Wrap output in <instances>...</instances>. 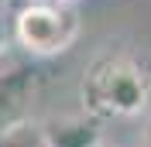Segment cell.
<instances>
[{
  "label": "cell",
  "mask_w": 151,
  "mask_h": 147,
  "mask_svg": "<svg viewBox=\"0 0 151 147\" xmlns=\"http://www.w3.org/2000/svg\"><path fill=\"white\" fill-rule=\"evenodd\" d=\"M38 92V72L28 65H17L10 72H0V137L31 123V103Z\"/></svg>",
  "instance_id": "obj_3"
},
{
  "label": "cell",
  "mask_w": 151,
  "mask_h": 147,
  "mask_svg": "<svg viewBox=\"0 0 151 147\" xmlns=\"http://www.w3.org/2000/svg\"><path fill=\"white\" fill-rule=\"evenodd\" d=\"M55 4H65V7H69V4H76V0H55Z\"/></svg>",
  "instance_id": "obj_8"
},
{
  "label": "cell",
  "mask_w": 151,
  "mask_h": 147,
  "mask_svg": "<svg viewBox=\"0 0 151 147\" xmlns=\"http://www.w3.org/2000/svg\"><path fill=\"white\" fill-rule=\"evenodd\" d=\"M10 34L17 38V45L31 55H58L79 34V21L65 4L45 0V4H28L14 14Z\"/></svg>",
  "instance_id": "obj_2"
},
{
  "label": "cell",
  "mask_w": 151,
  "mask_h": 147,
  "mask_svg": "<svg viewBox=\"0 0 151 147\" xmlns=\"http://www.w3.org/2000/svg\"><path fill=\"white\" fill-rule=\"evenodd\" d=\"M89 116H134L151 103V72L131 55H100L83 75Z\"/></svg>",
  "instance_id": "obj_1"
},
{
  "label": "cell",
  "mask_w": 151,
  "mask_h": 147,
  "mask_svg": "<svg viewBox=\"0 0 151 147\" xmlns=\"http://www.w3.org/2000/svg\"><path fill=\"white\" fill-rule=\"evenodd\" d=\"M144 147H151V123H148V130H144Z\"/></svg>",
  "instance_id": "obj_7"
},
{
  "label": "cell",
  "mask_w": 151,
  "mask_h": 147,
  "mask_svg": "<svg viewBox=\"0 0 151 147\" xmlns=\"http://www.w3.org/2000/svg\"><path fill=\"white\" fill-rule=\"evenodd\" d=\"M41 133L48 147H100V127H96V116L89 113L55 116L41 127Z\"/></svg>",
  "instance_id": "obj_4"
},
{
  "label": "cell",
  "mask_w": 151,
  "mask_h": 147,
  "mask_svg": "<svg viewBox=\"0 0 151 147\" xmlns=\"http://www.w3.org/2000/svg\"><path fill=\"white\" fill-rule=\"evenodd\" d=\"M0 147H48V144H45L41 127H35V123H21L17 130H10V133L0 137Z\"/></svg>",
  "instance_id": "obj_5"
},
{
  "label": "cell",
  "mask_w": 151,
  "mask_h": 147,
  "mask_svg": "<svg viewBox=\"0 0 151 147\" xmlns=\"http://www.w3.org/2000/svg\"><path fill=\"white\" fill-rule=\"evenodd\" d=\"M7 38H10V24H7V17H4V10H0V51L7 48Z\"/></svg>",
  "instance_id": "obj_6"
}]
</instances>
